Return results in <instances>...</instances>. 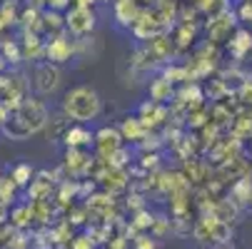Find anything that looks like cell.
I'll use <instances>...</instances> for the list:
<instances>
[{
    "label": "cell",
    "mask_w": 252,
    "mask_h": 249,
    "mask_svg": "<svg viewBox=\"0 0 252 249\" xmlns=\"http://www.w3.org/2000/svg\"><path fill=\"white\" fill-rule=\"evenodd\" d=\"M48 120H50L48 102L43 97L30 95L18 108L8 110L5 122L0 125V135L10 142H25V139L35 137L38 132H43L48 127Z\"/></svg>",
    "instance_id": "obj_1"
},
{
    "label": "cell",
    "mask_w": 252,
    "mask_h": 249,
    "mask_svg": "<svg viewBox=\"0 0 252 249\" xmlns=\"http://www.w3.org/2000/svg\"><path fill=\"white\" fill-rule=\"evenodd\" d=\"M102 112V97L90 85H75L63 92L60 115L70 125H90Z\"/></svg>",
    "instance_id": "obj_2"
},
{
    "label": "cell",
    "mask_w": 252,
    "mask_h": 249,
    "mask_svg": "<svg viewBox=\"0 0 252 249\" xmlns=\"http://www.w3.org/2000/svg\"><path fill=\"white\" fill-rule=\"evenodd\" d=\"M30 85L35 90V97H50L60 90L63 85V70L48 60H38L32 62V70H30Z\"/></svg>",
    "instance_id": "obj_3"
},
{
    "label": "cell",
    "mask_w": 252,
    "mask_h": 249,
    "mask_svg": "<svg viewBox=\"0 0 252 249\" xmlns=\"http://www.w3.org/2000/svg\"><path fill=\"white\" fill-rule=\"evenodd\" d=\"M28 97H30V80H25L23 73L10 70V75H0V108L13 110Z\"/></svg>",
    "instance_id": "obj_4"
},
{
    "label": "cell",
    "mask_w": 252,
    "mask_h": 249,
    "mask_svg": "<svg viewBox=\"0 0 252 249\" xmlns=\"http://www.w3.org/2000/svg\"><path fill=\"white\" fill-rule=\"evenodd\" d=\"M95 25H97V15H95L93 8L70 5V8L65 10V32H67V35H73V40L93 35Z\"/></svg>",
    "instance_id": "obj_5"
},
{
    "label": "cell",
    "mask_w": 252,
    "mask_h": 249,
    "mask_svg": "<svg viewBox=\"0 0 252 249\" xmlns=\"http://www.w3.org/2000/svg\"><path fill=\"white\" fill-rule=\"evenodd\" d=\"M75 57V40H70L67 32H60V35H50L45 40V53H43V60L53 62V65H65Z\"/></svg>",
    "instance_id": "obj_6"
},
{
    "label": "cell",
    "mask_w": 252,
    "mask_h": 249,
    "mask_svg": "<svg viewBox=\"0 0 252 249\" xmlns=\"http://www.w3.org/2000/svg\"><path fill=\"white\" fill-rule=\"evenodd\" d=\"M93 147H95V160L107 162V160H110V157L123 147V137H120L118 127H113V125H102L100 130H95Z\"/></svg>",
    "instance_id": "obj_7"
},
{
    "label": "cell",
    "mask_w": 252,
    "mask_h": 249,
    "mask_svg": "<svg viewBox=\"0 0 252 249\" xmlns=\"http://www.w3.org/2000/svg\"><path fill=\"white\" fill-rule=\"evenodd\" d=\"M63 167L67 169V174L73 180H80V177L90 174L95 167V155H90L88 150H65L63 155Z\"/></svg>",
    "instance_id": "obj_8"
},
{
    "label": "cell",
    "mask_w": 252,
    "mask_h": 249,
    "mask_svg": "<svg viewBox=\"0 0 252 249\" xmlns=\"http://www.w3.org/2000/svg\"><path fill=\"white\" fill-rule=\"evenodd\" d=\"M93 137L95 132L88 125H67V130L63 132V145L65 150H88L93 147Z\"/></svg>",
    "instance_id": "obj_9"
},
{
    "label": "cell",
    "mask_w": 252,
    "mask_h": 249,
    "mask_svg": "<svg viewBox=\"0 0 252 249\" xmlns=\"http://www.w3.org/2000/svg\"><path fill=\"white\" fill-rule=\"evenodd\" d=\"M235 30V15L225 8L220 15H212V20L207 23V32L212 43H222L225 38H230V32Z\"/></svg>",
    "instance_id": "obj_10"
},
{
    "label": "cell",
    "mask_w": 252,
    "mask_h": 249,
    "mask_svg": "<svg viewBox=\"0 0 252 249\" xmlns=\"http://www.w3.org/2000/svg\"><path fill=\"white\" fill-rule=\"evenodd\" d=\"M18 43H20V50H23V60H30V62L43 60L45 40H40V32H28V30H23V40H18Z\"/></svg>",
    "instance_id": "obj_11"
},
{
    "label": "cell",
    "mask_w": 252,
    "mask_h": 249,
    "mask_svg": "<svg viewBox=\"0 0 252 249\" xmlns=\"http://www.w3.org/2000/svg\"><path fill=\"white\" fill-rule=\"evenodd\" d=\"M118 132H120L123 142H140V139L148 137V130H145V125H142V120L137 115L123 117V122L118 125Z\"/></svg>",
    "instance_id": "obj_12"
},
{
    "label": "cell",
    "mask_w": 252,
    "mask_h": 249,
    "mask_svg": "<svg viewBox=\"0 0 252 249\" xmlns=\"http://www.w3.org/2000/svg\"><path fill=\"white\" fill-rule=\"evenodd\" d=\"M227 50L235 60H242L250 50H252V32L245 30V28H237L232 32V38L227 40Z\"/></svg>",
    "instance_id": "obj_13"
},
{
    "label": "cell",
    "mask_w": 252,
    "mask_h": 249,
    "mask_svg": "<svg viewBox=\"0 0 252 249\" xmlns=\"http://www.w3.org/2000/svg\"><path fill=\"white\" fill-rule=\"evenodd\" d=\"M148 92H150V100H153V102H158V105L167 102V100L175 95L172 83H170V80H165L162 75H158V78H153V80L148 83Z\"/></svg>",
    "instance_id": "obj_14"
},
{
    "label": "cell",
    "mask_w": 252,
    "mask_h": 249,
    "mask_svg": "<svg viewBox=\"0 0 252 249\" xmlns=\"http://www.w3.org/2000/svg\"><path fill=\"white\" fill-rule=\"evenodd\" d=\"M230 202H235L237 207H245L252 202V180L250 177H240V180H235V185L230 187Z\"/></svg>",
    "instance_id": "obj_15"
},
{
    "label": "cell",
    "mask_w": 252,
    "mask_h": 249,
    "mask_svg": "<svg viewBox=\"0 0 252 249\" xmlns=\"http://www.w3.org/2000/svg\"><path fill=\"white\" fill-rule=\"evenodd\" d=\"M40 28L48 32V38L50 35H60L65 32V13H55V10H43L40 15Z\"/></svg>",
    "instance_id": "obj_16"
},
{
    "label": "cell",
    "mask_w": 252,
    "mask_h": 249,
    "mask_svg": "<svg viewBox=\"0 0 252 249\" xmlns=\"http://www.w3.org/2000/svg\"><path fill=\"white\" fill-rule=\"evenodd\" d=\"M32 167L28 165V162H18L13 169H10V180H13V185L18 187V190H23V187H28L30 182H32Z\"/></svg>",
    "instance_id": "obj_17"
},
{
    "label": "cell",
    "mask_w": 252,
    "mask_h": 249,
    "mask_svg": "<svg viewBox=\"0 0 252 249\" xmlns=\"http://www.w3.org/2000/svg\"><path fill=\"white\" fill-rule=\"evenodd\" d=\"M0 57H3L8 65H18L23 60L20 43L18 40H3V45H0Z\"/></svg>",
    "instance_id": "obj_18"
},
{
    "label": "cell",
    "mask_w": 252,
    "mask_h": 249,
    "mask_svg": "<svg viewBox=\"0 0 252 249\" xmlns=\"http://www.w3.org/2000/svg\"><path fill=\"white\" fill-rule=\"evenodd\" d=\"M153 222H155V215L150 209H137L135 220H132V229H150Z\"/></svg>",
    "instance_id": "obj_19"
},
{
    "label": "cell",
    "mask_w": 252,
    "mask_h": 249,
    "mask_svg": "<svg viewBox=\"0 0 252 249\" xmlns=\"http://www.w3.org/2000/svg\"><path fill=\"white\" fill-rule=\"evenodd\" d=\"M70 249H95L93 234H78L70 239Z\"/></svg>",
    "instance_id": "obj_20"
},
{
    "label": "cell",
    "mask_w": 252,
    "mask_h": 249,
    "mask_svg": "<svg viewBox=\"0 0 252 249\" xmlns=\"http://www.w3.org/2000/svg\"><path fill=\"white\" fill-rule=\"evenodd\" d=\"M235 18L242 20V23H252V0H240Z\"/></svg>",
    "instance_id": "obj_21"
},
{
    "label": "cell",
    "mask_w": 252,
    "mask_h": 249,
    "mask_svg": "<svg viewBox=\"0 0 252 249\" xmlns=\"http://www.w3.org/2000/svg\"><path fill=\"white\" fill-rule=\"evenodd\" d=\"M135 249H158V239H155V237L140 234V237L135 239Z\"/></svg>",
    "instance_id": "obj_22"
},
{
    "label": "cell",
    "mask_w": 252,
    "mask_h": 249,
    "mask_svg": "<svg viewBox=\"0 0 252 249\" xmlns=\"http://www.w3.org/2000/svg\"><path fill=\"white\" fill-rule=\"evenodd\" d=\"M48 10H55V13H65L70 5H73V0H45Z\"/></svg>",
    "instance_id": "obj_23"
},
{
    "label": "cell",
    "mask_w": 252,
    "mask_h": 249,
    "mask_svg": "<svg viewBox=\"0 0 252 249\" xmlns=\"http://www.w3.org/2000/svg\"><path fill=\"white\" fill-rule=\"evenodd\" d=\"M158 160H160V155H158V152L142 155V167H145V169H155V167H158Z\"/></svg>",
    "instance_id": "obj_24"
},
{
    "label": "cell",
    "mask_w": 252,
    "mask_h": 249,
    "mask_svg": "<svg viewBox=\"0 0 252 249\" xmlns=\"http://www.w3.org/2000/svg\"><path fill=\"white\" fill-rule=\"evenodd\" d=\"M192 5H195L197 10H212L215 0H192Z\"/></svg>",
    "instance_id": "obj_25"
},
{
    "label": "cell",
    "mask_w": 252,
    "mask_h": 249,
    "mask_svg": "<svg viewBox=\"0 0 252 249\" xmlns=\"http://www.w3.org/2000/svg\"><path fill=\"white\" fill-rule=\"evenodd\" d=\"M212 249H230V247H227V244H222V247H212Z\"/></svg>",
    "instance_id": "obj_26"
},
{
    "label": "cell",
    "mask_w": 252,
    "mask_h": 249,
    "mask_svg": "<svg viewBox=\"0 0 252 249\" xmlns=\"http://www.w3.org/2000/svg\"><path fill=\"white\" fill-rule=\"evenodd\" d=\"M95 3H110V0H95Z\"/></svg>",
    "instance_id": "obj_27"
},
{
    "label": "cell",
    "mask_w": 252,
    "mask_h": 249,
    "mask_svg": "<svg viewBox=\"0 0 252 249\" xmlns=\"http://www.w3.org/2000/svg\"><path fill=\"white\" fill-rule=\"evenodd\" d=\"M0 177H3V174H0Z\"/></svg>",
    "instance_id": "obj_28"
}]
</instances>
